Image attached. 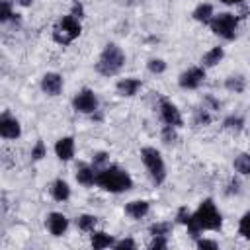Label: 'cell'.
Listing matches in <instances>:
<instances>
[{
  "mask_svg": "<svg viewBox=\"0 0 250 250\" xmlns=\"http://www.w3.org/2000/svg\"><path fill=\"white\" fill-rule=\"evenodd\" d=\"M20 14H14V10H12V2L10 0H2L0 2V21L2 23H6V21H10V20H16Z\"/></svg>",
  "mask_w": 250,
  "mask_h": 250,
  "instance_id": "obj_26",
  "label": "cell"
},
{
  "mask_svg": "<svg viewBox=\"0 0 250 250\" xmlns=\"http://www.w3.org/2000/svg\"><path fill=\"white\" fill-rule=\"evenodd\" d=\"M98 225V217L96 215H90V213H82L76 217V227L82 230V232H92Z\"/></svg>",
  "mask_w": 250,
  "mask_h": 250,
  "instance_id": "obj_21",
  "label": "cell"
},
{
  "mask_svg": "<svg viewBox=\"0 0 250 250\" xmlns=\"http://www.w3.org/2000/svg\"><path fill=\"white\" fill-rule=\"evenodd\" d=\"M189 219H191V213L188 211V207H180V209L176 211V221H178L180 225H188Z\"/></svg>",
  "mask_w": 250,
  "mask_h": 250,
  "instance_id": "obj_33",
  "label": "cell"
},
{
  "mask_svg": "<svg viewBox=\"0 0 250 250\" xmlns=\"http://www.w3.org/2000/svg\"><path fill=\"white\" fill-rule=\"evenodd\" d=\"M141 160H143V164H145L150 180L156 186L164 184V180H166V164H164L162 154L154 146H143L141 148Z\"/></svg>",
  "mask_w": 250,
  "mask_h": 250,
  "instance_id": "obj_4",
  "label": "cell"
},
{
  "mask_svg": "<svg viewBox=\"0 0 250 250\" xmlns=\"http://www.w3.org/2000/svg\"><path fill=\"white\" fill-rule=\"evenodd\" d=\"M170 230H172V223L170 221H158V223H152L148 227L150 236H166V234H170Z\"/></svg>",
  "mask_w": 250,
  "mask_h": 250,
  "instance_id": "obj_25",
  "label": "cell"
},
{
  "mask_svg": "<svg viewBox=\"0 0 250 250\" xmlns=\"http://www.w3.org/2000/svg\"><path fill=\"white\" fill-rule=\"evenodd\" d=\"M96 176H98V172L94 170L92 164H86V162H78V164H76L74 178H76V182H78L80 186H84V188L94 186V184H96Z\"/></svg>",
  "mask_w": 250,
  "mask_h": 250,
  "instance_id": "obj_13",
  "label": "cell"
},
{
  "mask_svg": "<svg viewBox=\"0 0 250 250\" xmlns=\"http://www.w3.org/2000/svg\"><path fill=\"white\" fill-rule=\"evenodd\" d=\"M176 129L178 127H174V125H164L162 127V141L166 143V145H172V143H176V139H178V135H176Z\"/></svg>",
  "mask_w": 250,
  "mask_h": 250,
  "instance_id": "obj_30",
  "label": "cell"
},
{
  "mask_svg": "<svg viewBox=\"0 0 250 250\" xmlns=\"http://www.w3.org/2000/svg\"><path fill=\"white\" fill-rule=\"evenodd\" d=\"M115 90L119 96L123 98H133L139 90H141V80L139 78H121L117 84H115Z\"/></svg>",
  "mask_w": 250,
  "mask_h": 250,
  "instance_id": "obj_16",
  "label": "cell"
},
{
  "mask_svg": "<svg viewBox=\"0 0 250 250\" xmlns=\"http://www.w3.org/2000/svg\"><path fill=\"white\" fill-rule=\"evenodd\" d=\"M193 20L195 21H201V23H209L211 21V18L215 16L213 14V6L209 4V2H201V4H197V8L193 10Z\"/></svg>",
  "mask_w": 250,
  "mask_h": 250,
  "instance_id": "obj_20",
  "label": "cell"
},
{
  "mask_svg": "<svg viewBox=\"0 0 250 250\" xmlns=\"http://www.w3.org/2000/svg\"><path fill=\"white\" fill-rule=\"evenodd\" d=\"M158 115L166 125H174V127H182L184 125V119H182V113H180L178 105L172 104L168 98H160L158 100Z\"/></svg>",
  "mask_w": 250,
  "mask_h": 250,
  "instance_id": "obj_8",
  "label": "cell"
},
{
  "mask_svg": "<svg viewBox=\"0 0 250 250\" xmlns=\"http://www.w3.org/2000/svg\"><path fill=\"white\" fill-rule=\"evenodd\" d=\"M225 57V49L223 47H213L209 49L203 57H201V66L203 68H211V66H217Z\"/></svg>",
  "mask_w": 250,
  "mask_h": 250,
  "instance_id": "obj_17",
  "label": "cell"
},
{
  "mask_svg": "<svg viewBox=\"0 0 250 250\" xmlns=\"http://www.w3.org/2000/svg\"><path fill=\"white\" fill-rule=\"evenodd\" d=\"M186 227H188V232L195 238L203 230H219L223 227V217H221L217 205L213 203V199H209V197L203 199L201 205L197 207V211L191 213V219Z\"/></svg>",
  "mask_w": 250,
  "mask_h": 250,
  "instance_id": "obj_1",
  "label": "cell"
},
{
  "mask_svg": "<svg viewBox=\"0 0 250 250\" xmlns=\"http://www.w3.org/2000/svg\"><path fill=\"white\" fill-rule=\"evenodd\" d=\"M51 195L55 201H66L70 197V186L64 180H55L51 186Z\"/></svg>",
  "mask_w": 250,
  "mask_h": 250,
  "instance_id": "obj_19",
  "label": "cell"
},
{
  "mask_svg": "<svg viewBox=\"0 0 250 250\" xmlns=\"http://www.w3.org/2000/svg\"><path fill=\"white\" fill-rule=\"evenodd\" d=\"M45 227L47 230L53 234V236H62L68 229V219L64 213H59V211H51L47 217H45Z\"/></svg>",
  "mask_w": 250,
  "mask_h": 250,
  "instance_id": "obj_11",
  "label": "cell"
},
{
  "mask_svg": "<svg viewBox=\"0 0 250 250\" xmlns=\"http://www.w3.org/2000/svg\"><path fill=\"white\" fill-rule=\"evenodd\" d=\"M223 127L230 133H240L244 129V119L240 115H229L225 121H223Z\"/></svg>",
  "mask_w": 250,
  "mask_h": 250,
  "instance_id": "obj_24",
  "label": "cell"
},
{
  "mask_svg": "<svg viewBox=\"0 0 250 250\" xmlns=\"http://www.w3.org/2000/svg\"><path fill=\"white\" fill-rule=\"evenodd\" d=\"M41 90L47 96H59L62 90V76L59 72H47L41 78Z\"/></svg>",
  "mask_w": 250,
  "mask_h": 250,
  "instance_id": "obj_12",
  "label": "cell"
},
{
  "mask_svg": "<svg viewBox=\"0 0 250 250\" xmlns=\"http://www.w3.org/2000/svg\"><path fill=\"white\" fill-rule=\"evenodd\" d=\"M90 244H92V248L102 250V248H109V246H113L115 240H113L111 234H107V232H104V230H92Z\"/></svg>",
  "mask_w": 250,
  "mask_h": 250,
  "instance_id": "obj_18",
  "label": "cell"
},
{
  "mask_svg": "<svg viewBox=\"0 0 250 250\" xmlns=\"http://www.w3.org/2000/svg\"><path fill=\"white\" fill-rule=\"evenodd\" d=\"M197 248H211V250H217L219 248V242L215 240H209V238H197Z\"/></svg>",
  "mask_w": 250,
  "mask_h": 250,
  "instance_id": "obj_36",
  "label": "cell"
},
{
  "mask_svg": "<svg viewBox=\"0 0 250 250\" xmlns=\"http://www.w3.org/2000/svg\"><path fill=\"white\" fill-rule=\"evenodd\" d=\"M45 156H47V146H45L43 141H37L33 145V148H31V160H41Z\"/></svg>",
  "mask_w": 250,
  "mask_h": 250,
  "instance_id": "obj_32",
  "label": "cell"
},
{
  "mask_svg": "<svg viewBox=\"0 0 250 250\" xmlns=\"http://www.w3.org/2000/svg\"><path fill=\"white\" fill-rule=\"evenodd\" d=\"M96 186H100L102 189H105L109 193H123V191L133 188V180L127 174V170L109 164V166H105L104 170L98 172Z\"/></svg>",
  "mask_w": 250,
  "mask_h": 250,
  "instance_id": "obj_2",
  "label": "cell"
},
{
  "mask_svg": "<svg viewBox=\"0 0 250 250\" xmlns=\"http://www.w3.org/2000/svg\"><path fill=\"white\" fill-rule=\"evenodd\" d=\"M223 4H229V6H234V4H242L244 0H221Z\"/></svg>",
  "mask_w": 250,
  "mask_h": 250,
  "instance_id": "obj_38",
  "label": "cell"
},
{
  "mask_svg": "<svg viewBox=\"0 0 250 250\" xmlns=\"http://www.w3.org/2000/svg\"><path fill=\"white\" fill-rule=\"evenodd\" d=\"M146 68H148V72H152V74H162V72L166 70V62H164L162 59H150V61L146 62Z\"/></svg>",
  "mask_w": 250,
  "mask_h": 250,
  "instance_id": "obj_31",
  "label": "cell"
},
{
  "mask_svg": "<svg viewBox=\"0 0 250 250\" xmlns=\"http://www.w3.org/2000/svg\"><path fill=\"white\" fill-rule=\"evenodd\" d=\"M193 123H195V125H199V127H205V125H209V123H211V113H209V109H207L205 105L195 109Z\"/></svg>",
  "mask_w": 250,
  "mask_h": 250,
  "instance_id": "obj_27",
  "label": "cell"
},
{
  "mask_svg": "<svg viewBox=\"0 0 250 250\" xmlns=\"http://www.w3.org/2000/svg\"><path fill=\"white\" fill-rule=\"evenodd\" d=\"M18 4L25 8V6H31V4H33V0H18Z\"/></svg>",
  "mask_w": 250,
  "mask_h": 250,
  "instance_id": "obj_39",
  "label": "cell"
},
{
  "mask_svg": "<svg viewBox=\"0 0 250 250\" xmlns=\"http://www.w3.org/2000/svg\"><path fill=\"white\" fill-rule=\"evenodd\" d=\"M148 211H150V203H148L146 199H133V201H129V203L125 205V215H129V217L135 219V221L146 217Z\"/></svg>",
  "mask_w": 250,
  "mask_h": 250,
  "instance_id": "obj_15",
  "label": "cell"
},
{
  "mask_svg": "<svg viewBox=\"0 0 250 250\" xmlns=\"http://www.w3.org/2000/svg\"><path fill=\"white\" fill-rule=\"evenodd\" d=\"M164 248H168L166 236H152V240H150V250H164Z\"/></svg>",
  "mask_w": 250,
  "mask_h": 250,
  "instance_id": "obj_35",
  "label": "cell"
},
{
  "mask_svg": "<svg viewBox=\"0 0 250 250\" xmlns=\"http://www.w3.org/2000/svg\"><path fill=\"white\" fill-rule=\"evenodd\" d=\"M72 107L78 113H86V115L96 113L98 111V96H96V92L90 90V88H82L72 98Z\"/></svg>",
  "mask_w": 250,
  "mask_h": 250,
  "instance_id": "obj_7",
  "label": "cell"
},
{
  "mask_svg": "<svg viewBox=\"0 0 250 250\" xmlns=\"http://www.w3.org/2000/svg\"><path fill=\"white\" fill-rule=\"evenodd\" d=\"M238 234L246 240H250V211L242 215V219L238 221Z\"/></svg>",
  "mask_w": 250,
  "mask_h": 250,
  "instance_id": "obj_29",
  "label": "cell"
},
{
  "mask_svg": "<svg viewBox=\"0 0 250 250\" xmlns=\"http://www.w3.org/2000/svg\"><path fill=\"white\" fill-rule=\"evenodd\" d=\"M125 64V53L121 51L119 45L115 43H107L96 62V70L102 76H115Z\"/></svg>",
  "mask_w": 250,
  "mask_h": 250,
  "instance_id": "obj_3",
  "label": "cell"
},
{
  "mask_svg": "<svg viewBox=\"0 0 250 250\" xmlns=\"http://www.w3.org/2000/svg\"><path fill=\"white\" fill-rule=\"evenodd\" d=\"M55 154L62 162L72 160V156H74V139L72 137H61L55 143Z\"/></svg>",
  "mask_w": 250,
  "mask_h": 250,
  "instance_id": "obj_14",
  "label": "cell"
},
{
  "mask_svg": "<svg viewBox=\"0 0 250 250\" xmlns=\"http://www.w3.org/2000/svg\"><path fill=\"white\" fill-rule=\"evenodd\" d=\"M209 25H211V31H213L215 35H219V37L230 41V39L236 37L238 18H236L234 14H230V12H223V14L213 16L211 21H209Z\"/></svg>",
  "mask_w": 250,
  "mask_h": 250,
  "instance_id": "obj_6",
  "label": "cell"
},
{
  "mask_svg": "<svg viewBox=\"0 0 250 250\" xmlns=\"http://www.w3.org/2000/svg\"><path fill=\"white\" fill-rule=\"evenodd\" d=\"M238 191H240V182L238 180H230L229 182V188H227V195H232V193L236 195Z\"/></svg>",
  "mask_w": 250,
  "mask_h": 250,
  "instance_id": "obj_37",
  "label": "cell"
},
{
  "mask_svg": "<svg viewBox=\"0 0 250 250\" xmlns=\"http://www.w3.org/2000/svg\"><path fill=\"white\" fill-rule=\"evenodd\" d=\"M244 86H246V80H244V76H240V74H230V76H227V80H225V88H227L229 92H234V94L244 92Z\"/></svg>",
  "mask_w": 250,
  "mask_h": 250,
  "instance_id": "obj_22",
  "label": "cell"
},
{
  "mask_svg": "<svg viewBox=\"0 0 250 250\" xmlns=\"http://www.w3.org/2000/svg\"><path fill=\"white\" fill-rule=\"evenodd\" d=\"M113 248H117V250H133V248H137V242L133 240V238H121V240H117L115 244H113Z\"/></svg>",
  "mask_w": 250,
  "mask_h": 250,
  "instance_id": "obj_34",
  "label": "cell"
},
{
  "mask_svg": "<svg viewBox=\"0 0 250 250\" xmlns=\"http://www.w3.org/2000/svg\"><path fill=\"white\" fill-rule=\"evenodd\" d=\"M107 160H109V154H107V152H96V154L92 156V166H94V170L100 172V170H104L105 166H109Z\"/></svg>",
  "mask_w": 250,
  "mask_h": 250,
  "instance_id": "obj_28",
  "label": "cell"
},
{
  "mask_svg": "<svg viewBox=\"0 0 250 250\" xmlns=\"http://www.w3.org/2000/svg\"><path fill=\"white\" fill-rule=\"evenodd\" d=\"M0 135H2V139H6V141H16V139L21 135V125H20V121H18L12 113H8V111H4V113L0 115Z\"/></svg>",
  "mask_w": 250,
  "mask_h": 250,
  "instance_id": "obj_10",
  "label": "cell"
},
{
  "mask_svg": "<svg viewBox=\"0 0 250 250\" xmlns=\"http://www.w3.org/2000/svg\"><path fill=\"white\" fill-rule=\"evenodd\" d=\"M232 166H234V170H236L240 176L250 174V154H248V152H240V154L234 158Z\"/></svg>",
  "mask_w": 250,
  "mask_h": 250,
  "instance_id": "obj_23",
  "label": "cell"
},
{
  "mask_svg": "<svg viewBox=\"0 0 250 250\" xmlns=\"http://www.w3.org/2000/svg\"><path fill=\"white\" fill-rule=\"evenodd\" d=\"M80 29H82V25L76 16H72V14L62 16L53 27V39L59 45H70L80 35Z\"/></svg>",
  "mask_w": 250,
  "mask_h": 250,
  "instance_id": "obj_5",
  "label": "cell"
},
{
  "mask_svg": "<svg viewBox=\"0 0 250 250\" xmlns=\"http://www.w3.org/2000/svg\"><path fill=\"white\" fill-rule=\"evenodd\" d=\"M203 80H205V68L203 66H191L180 74L178 84L184 90H195L203 84Z\"/></svg>",
  "mask_w": 250,
  "mask_h": 250,
  "instance_id": "obj_9",
  "label": "cell"
}]
</instances>
